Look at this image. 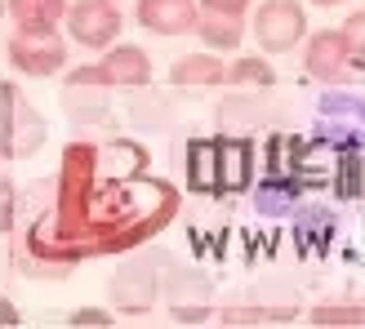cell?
<instances>
[{"mask_svg":"<svg viewBox=\"0 0 365 329\" xmlns=\"http://www.w3.org/2000/svg\"><path fill=\"white\" fill-rule=\"evenodd\" d=\"M205 9H223V14H245L250 0H205Z\"/></svg>","mask_w":365,"mask_h":329,"instance_id":"2e32d148","label":"cell"},{"mask_svg":"<svg viewBox=\"0 0 365 329\" xmlns=\"http://www.w3.org/2000/svg\"><path fill=\"white\" fill-rule=\"evenodd\" d=\"M303 27H307V18H303L299 0H267L259 9V18H254V36H259V45L267 53L294 49L303 41Z\"/></svg>","mask_w":365,"mask_h":329,"instance_id":"7a4b0ae2","label":"cell"},{"mask_svg":"<svg viewBox=\"0 0 365 329\" xmlns=\"http://www.w3.org/2000/svg\"><path fill=\"white\" fill-rule=\"evenodd\" d=\"M71 325H107V312H76Z\"/></svg>","mask_w":365,"mask_h":329,"instance_id":"e0dca14e","label":"cell"},{"mask_svg":"<svg viewBox=\"0 0 365 329\" xmlns=\"http://www.w3.org/2000/svg\"><path fill=\"white\" fill-rule=\"evenodd\" d=\"M321 5H334V0H321Z\"/></svg>","mask_w":365,"mask_h":329,"instance_id":"d6986e66","label":"cell"},{"mask_svg":"<svg viewBox=\"0 0 365 329\" xmlns=\"http://www.w3.org/2000/svg\"><path fill=\"white\" fill-rule=\"evenodd\" d=\"M9 9L23 27H53L67 14V0H9Z\"/></svg>","mask_w":365,"mask_h":329,"instance_id":"7c38bea8","label":"cell"},{"mask_svg":"<svg viewBox=\"0 0 365 329\" xmlns=\"http://www.w3.org/2000/svg\"><path fill=\"white\" fill-rule=\"evenodd\" d=\"M223 80H232V85H241V89H267L272 80V67L263 63V58H241V63H232L227 67V76Z\"/></svg>","mask_w":365,"mask_h":329,"instance_id":"4fadbf2b","label":"cell"},{"mask_svg":"<svg viewBox=\"0 0 365 329\" xmlns=\"http://www.w3.org/2000/svg\"><path fill=\"white\" fill-rule=\"evenodd\" d=\"M317 325H365V307H317Z\"/></svg>","mask_w":365,"mask_h":329,"instance_id":"5bb4252c","label":"cell"},{"mask_svg":"<svg viewBox=\"0 0 365 329\" xmlns=\"http://www.w3.org/2000/svg\"><path fill=\"white\" fill-rule=\"evenodd\" d=\"M187 187L192 192H223L218 187V142L210 138H196L187 147Z\"/></svg>","mask_w":365,"mask_h":329,"instance_id":"30bf717a","label":"cell"},{"mask_svg":"<svg viewBox=\"0 0 365 329\" xmlns=\"http://www.w3.org/2000/svg\"><path fill=\"white\" fill-rule=\"evenodd\" d=\"M361 174H365V147H361Z\"/></svg>","mask_w":365,"mask_h":329,"instance_id":"ac0fdd59","label":"cell"},{"mask_svg":"<svg viewBox=\"0 0 365 329\" xmlns=\"http://www.w3.org/2000/svg\"><path fill=\"white\" fill-rule=\"evenodd\" d=\"M196 31L210 49H236L241 45V14H223V9L196 14Z\"/></svg>","mask_w":365,"mask_h":329,"instance_id":"8fae6325","label":"cell"},{"mask_svg":"<svg viewBox=\"0 0 365 329\" xmlns=\"http://www.w3.org/2000/svg\"><path fill=\"white\" fill-rule=\"evenodd\" d=\"M138 23L160 36L196 31V0H138Z\"/></svg>","mask_w":365,"mask_h":329,"instance_id":"5b68a950","label":"cell"},{"mask_svg":"<svg viewBox=\"0 0 365 329\" xmlns=\"http://www.w3.org/2000/svg\"><path fill=\"white\" fill-rule=\"evenodd\" d=\"M98 71L107 76V85H120V89H138V85H148V80H152V63H148V53L134 49V45L112 49V53H107V58L98 63Z\"/></svg>","mask_w":365,"mask_h":329,"instance_id":"52a82bcc","label":"cell"},{"mask_svg":"<svg viewBox=\"0 0 365 329\" xmlns=\"http://www.w3.org/2000/svg\"><path fill=\"white\" fill-rule=\"evenodd\" d=\"M352 63V49L343 41V31H321L312 36V45H307V71L321 80H339L343 67Z\"/></svg>","mask_w":365,"mask_h":329,"instance_id":"8992f818","label":"cell"},{"mask_svg":"<svg viewBox=\"0 0 365 329\" xmlns=\"http://www.w3.org/2000/svg\"><path fill=\"white\" fill-rule=\"evenodd\" d=\"M9 58L18 71H31V76H49L67 63V49L63 41L53 36V27H23L9 41Z\"/></svg>","mask_w":365,"mask_h":329,"instance_id":"6da1fadb","label":"cell"},{"mask_svg":"<svg viewBox=\"0 0 365 329\" xmlns=\"http://www.w3.org/2000/svg\"><path fill=\"white\" fill-rule=\"evenodd\" d=\"M343 41H348V49L356 53V58H365V9L348 18V27H343Z\"/></svg>","mask_w":365,"mask_h":329,"instance_id":"9a60e30c","label":"cell"},{"mask_svg":"<svg viewBox=\"0 0 365 329\" xmlns=\"http://www.w3.org/2000/svg\"><path fill=\"white\" fill-rule=\"evenodd\" d=\"M227 71H223V63L214 58V53H192V58H182V63H174V71H170V80L178 85V89H187V94H200V89H214L218 80H223Z\"/></svg>","mask_w":365,"mask_h":329,"instance_id":"9c48e42d","label":"cell"},{"mask_svg":"<svg viewBox=\"0 0 365 329\" xmlns=\"http://www.w3.org/2000/svg\"><path fill=\"white\" fill-rule=\"evenodd\" d=\"M63 18L71 27V41H81L89 49H103L120 31V14L112 0H76V5H67Z\"/></svg>","mask_w":365,"mask_h":329,"instance_id":"277c9868","label":"cell"},{"mask_svg":"<svg viewBox=\"0 0 365 329\" xmlns=\"http://www.w3.org/2000/svg\"><path fill=\"white\" fill-rule=\"evenodd\" d=\"M0 152L5 156H14L18 152V130H23V142H27V152H36L41 147V138H45V120H41V112L36 107H27L23 103V94H18L14 85H0Z\"/></svg>","mask_w":365,"mask_h":329,"instance_id":"3957f363","label":"cell"},{"mask_svg":"<svg viewBox=\"0 0 365 329\" xmlns=\"http://www.w3.org/2000/svg\"><path fill=\"white\" fill-rule=\"evenodd\" d=\"M254 169V147L245 138H218V187L223 192H245Z\"/></svg>","mask_w":365,"mask_h":329,"instance_id":"ba28073f","label":"cell"}]
</instances>
